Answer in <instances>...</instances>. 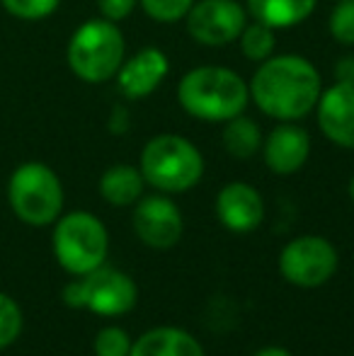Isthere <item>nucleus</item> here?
Segmentation results:
<instances>
[{
    "label": "nucleus",
    "instance_id": "26",
    "mask_svg": "<svg viewBox=\"0 0 354 356\" xmlns=\"http://www.w3.org/2000/svg\"><path fill=\"white\" fill-rule=\"evenodd\" d=\"M63 303L68 308H86V289H83V279L81 282H71L63 289Z\"/></svg>",
    "mask_w": 354,
    "mask_h": 356
},
{
    "label": "nucleus",
    "instance_id": "14",
    "mask_svg": "<svg viewBox=\"0 0 354 356\" xmlns=\"http://www.w3.org/2000/svg\"><path fill=\"white\" fill-rule=\"evenodd\" d=\"M216 216L233 233H250L265 218V202L255 187L231 182L216 194Z\"/></svg>",
    "mask_w": 354,
    "mask_h": 356
},
{
    "label": "nucleus",
    "instance_id": "3",
    "mask_svg": "<svg viewBox=\"0 0 354 356\" xmlns=\"http://www.w3.org/2000/svg\"><path fill=\"white\" fill-rule=\"evenodd\" d=\"M127 58V39L117 22L104 17L86 19L71 34L66 47V63L78 80L88 85H102L114 80Z\"/></svg>",
    "mask_w": 354,
    "mask_h": 356
},
{
    "label": "nucleus",
    "instance_id": "17",
    "mask_svg": "<svg viewBox=\"0 0 354 356\" xmlns=\"http://www.w3.org/2000/svg\"><path fill=\"white\" fill-rule=\"evenodd\" d=\"M141 170L134 165H112L99 177V197L112 207H131L143 197Z\"/></svg>",
    "mask_w": 354,
    "mask_h": 356
},
{
    "label": "nucleus",
    "instance_id": "22",
    "mask_svg": "<svg viewBox=\"0 0 354 356\" xmlns=\"http://www.w3.org/2000/svg\"><path fill=\"white\" fill-rule=\"evenodd\" d=\"M22 310H19L17 300L0 291V349L17 342L19 332H22Z\"/></svg>",
    "mask_w": 354,
    "mask_h": 356
},
{
    "label": "nucleus",
    "instance_id": "18",
    "mask_svg": "<svg viewBox=\"0 0 354 356\" xmlns=\"http://www.w3.org/2000/svg\"><path fill=\"white\" fill-rule=\"evenodd\" d=\"M262 141H265L262 129L257 127V122L246 117V114H238V117L223 122L221 143L231 158H236V160L255 158L262 150Z\"/></svg>",
    "mask_w": 354,
    "mask_h": 356
},
{
    "label": "nucleus",
    "instance_id": "2",
    "mask_svg": "<svg viewBox=\"0 0 354 356\" xmlns=\"http://www.w3.org/2000/svg\"><path fill=\"white\" fill-rule=\"evenodd\" d=\"M177 102L192 119L223 124L246 112L250 90L233 68L199 66L184 73L177 83Z\"/></svg>",
    "mask_w": 354,
    "mask_h": 356
},
{
    "label": "nucleus",
    "instance_id": "4",
    "mask_svg": "<svg viewBox=\"0 0 354 356\" xmlns=\"http://www.w3.org/2000/svg\"><path fill=\"white\" fill-rule=\"evenodd\" d=\"M138 170L158 192L179 194L202 179L204 158L189 138L179 134H158L143 145Z\"/></svg>",
    "mask_w": 354,
    "mask_h": 356
},
{
    "label": "nucleus",
    "instance_id": "12",
    "mask_svg": "<svg viewBox=\"0 0 354 356\" xmlns=\"http://www.w3.org/2000/svg\"><path fill=\"white\" fill-rule=\"evenodd\" d=\"M318 127L330 143L354 150V83L335 80L330 88H323L316 104Z\"/></svg>",
    "mask_w": 354,
    "mask_h": 356
},
{
    "label": "nucleus",
    "instance_id": "10",
    "mask_svg": "<svg viewBox=\"0 0 354 356\" xmlns=\"http://www.w3.org/2000/svg\"><path fill=\"white\" fill-rule=\"evenodd\" d=\"M83 289H86V308L104 318L129 313L138 298L134 279L104 264L83 277Z\"/></svg>",
    "mask_w": 354,
    "mask_h": 356
},
{
    "label": "nucleus",
    "instance_id": "30",
    "mask_svg": "<svg viewBox=\"0 0 354 356\" xmlns=\"http://www.w3.org/2000/svg\"><path fill=\"white\" fill-rule=\"evenodd\" d=\"M335 3H337V0H335Z\"/></svg>",
    "mask_w": 354,
    "mask_h": 356
},
{
    "label": "nucleus",
    "instance_id": "19",
    "mask_svg": "<svg viewBox=\"0 0 354 356\" xmlns=\"http://www.w3.org/2000/svg\"><path fill=\"white\" fill-rule=\"evenodd\" d=\"M238 44H241V51L248 61L252 63H262L267 61L269 56H274V47H277V29L269 27L265 22H248L243 27L241 37H238Z\"/></svg>",
    "mask_w": 354,
    "mask_h": 356
},
{
    "label": "nucleus",
    "instance_id": "25",
    "mask_svg": "<svg viewBox=\"0 0 354 356\" xmlns=\"http://www.w3.org/2000/svg\"><path fill=\"white\" fill-rule=\"evenodd\" d=\"M138 5V0H97L99 17L109 19V22H122L134 13V8Z\"/></svg>",
    "mask_w": 354,
    "mask_h": 356
},
{
    "label": "nucleus",
    "instance_id": "21",
    "mask_svg": "<svg viewBox=\"0 0 354 356\" xmlns=\"http://www.w3.org/2000/svg\"><path fill=\"white\" fill-rule=\"evenodd\" d=\"M3 10L22 22H39V19L51 17L58 10L61 0H0Z\"/></svg>",
    "mask_w": 354,
    "mask_h": 356
},
{
    "label": "nucleus",
    "instance_id": "16",
    "mask_svg": "<svg viewBox=\"0 0 354 356\" xmlns=\"http://www.w3.org/2000/svg\"><path fill=\"white\" fill-rule=\"evenodd\" d=\"M246 3L252 19L274 29H291L311 17L318 0H246Z\"/></svg>",
    "mask_w": 354,
    "mask_h": 356
},
{
    "label": "nucleus",
    "instance_id": "28",
    "mask_svg": "<svg viewBox=\"0 0 354 356\" xmlns=\"http://www.w3.org/2000/svg\"><path fill=\"white\" fill-rule=\"evenodd\" d=\"M255 356H291V354L282 347H267V349H262V352H257Z\"/></svg>",
    "mask_w": 354,
    "mask_h": 356
},
{
    "label": "nucleus",
    "instance_id": "8",
    "mask_svg": "<svg viewBox=\"0 0 354 356\" xmlns=\"http://www.w3.org/2000/svg\"><path fill=\"white\" fill-rule=\"evenodd\" d=\"M279 269L289 284L298 289H316L335 274L337 252L330 240L321 235H301L282 250Z\"/></svg>",
    "mask_w": 354,
    "mask_h": 356
},
{
    "label": "nucleus",
    "instance_id": "9",
    "mask_svg": "<svg viewBox=\"0 0 354 356\" xmlns=\"http://www.w3.org/2000/svg\"><path fill=\"white\" fill-rule=\"evenodd\" d=\"M184 220L177 204L166 194L141 197L134 209V230L138 240L153 250H170L182 238Z\"/></svg>",
    "mask_w": 354,
    "mask_h": 356
},
{
    "label": "nucleus",
    "instance_id": "6",
    "mask_svg": "<svg viewBox=\"0 0 354 356\" xmlns=\"http://www.w3.org/2000/svg\"><path fill=\"white\" fill-rule=\"evenodd\" d=\"M109 235L97 216L88 211H71L58 216L54 228V254L66 272L86 277L102 267L107 259Z\"/></svg>",
    "mask_w": 354,
    "mask_h": 356
},
{
    "label": "nucleus",
    "instance_id": "27",
    "mask_svg": "<svg viewBox=\"0 0 354 356\" xmlns=\"http://www.w3.org/2000/svg\"><path fill=\"white\" fill-rule=\"evenodd\" d=\"M335 75H337V80H352L354 83V54L347 58H342V61L337 63Z\"/></svg>",
    "mask_w": 354,
    "mask_h": 356
},
{
    "label": "nucleus",
    "instance_id": "1",
    "mask_svg": "<svg viewBox=\"0 0 354 356\" xmlns=\"http://www.w3.org/2000/svg\"><path fill=\"white\" fill-rule=\"evenodd\" d=\"M250 102L265 117L277 122H301L323 92V78L316 63L301 54H274L257 63L250 83Z\"/></svg>",
    "mask_w": 354,
    "mask_h": 356
},
{
    "label": "nucleus",
    "instance_id": "11",
    "mask_svg": "<svg viewBox=\"0 0 354 356\" xmlns=\"http://www.w3.org/2000/svg\"><path fill=\"white\" fill-rule=\"evenodd\" d=\"M168 73H170L168 54L158 47H143L134 56L124 58L114 80H117L119 92L136 102V99H146L148 95L156 92L163 80L168 78Z\"/></svg>",
    "mask_w": 354,
    "mask_h": 356
},
{
    "label": "nucleus",
    "instance_id": "13",
    "mask_svg": "<svg viewBox=\"0 0 354 356\" xmlns=\"http://www.w3.org/2000/svg\"><path fill=\"white\" fill-rule=\"evenodd\" d=\"M311 155V136L298 122H279L262 141V158L274 175H293Z\"/></svg>",
    "mask_w": 354,
    "mask_h": 356
},
{
    "label": "nucleus",
    "instance_id": "20",
    "mask_svg": "<svg viewBox=\"0 0 354 356\" xmlns=\"http://www.w3.org/2000/svg\"><path fill=\"white\" fill-rule=\"evenodd\" d=\"M328 32L342 47H354V0H337L332 5Z\"/></svg>",
    "mask_w": 354,
    "mask_h": 356
},
{
    "label": "nucleus",
    "instance_id": "24",
    "mask_svg": "<svg viewBox=\"0 0 354 356\" xmlns=\"http://www.w3.org/2000/svg\"><path fill=\"white\" fill-rule=\"evenodd\" d=\"M131 339L122 327H102L95 337V354L97 356H129Z\"/></svg>",
    "mask_w": 354,
    "mask_h": 356
},
{
    "label": "nucleus",
    "instance_id": "23",
    "mask_svg": "<svg viewBox=\"0 0 354 356\" xmlns=\"http://www.w3.org/2000/svg\"><path fill=\"white\" fill-rule=\"evenodd\" d=\"M138 5H141L143 13H146L153 22L175 24L179 19L187 17L194 0H138Z\"/></svg>",
    "mask_w": 354,
    "mask_h": 356
},
{
    "label": "nucleus",
    "instance_id": "5",
    "mask_svg": "<svg viewBox=\"0 0 354 356\" xmlns=\"http://www.w3.org/2000/svg\"><path fill=\"white\" fill-rule=\"evenodd\" d=\"M13 213L27 225L56 223L63 211V184L47 163L29 160L13 170L8 182Z\"/></svg>",
    "mask_w": 354,
    "mask_h": 356
},
{
    "label": "nucleus",
    "instance_id": "15",
    "mask_svg": "<svg viewBox=\"0 0 354 356\" xmlns=\"http://www.w3.org/2000/svg\"><path fill=\"white\" fill-rule=\"evenodd\" d=\"M129 356H204V349L184 330L156 327L131 344Z\"/></svg>",
    "mask_w": 354,
    "mask_h": 356
},
{
    "label": "nucleus",
    "instance_id": "29",
    "mask_svg": "<svg viewBox=\"0 0 354 356\" xmlns=\"http://www.w3.org/2000/svg\"><path fill=\"white\" fill-rule=\"evenodd\" d=\"M350 199H352V202H354V177L350 179Z\"/></svg>",
    "mask_w": 354,
    "mask_h": 356
},
{
    "label": "nucleus",
    "instance_id": "7",
    "mask_svg": "<svg viewBox=\"0 0 354 356\" xmlns=\"http://www.w3.org/2000/svg\"><path fill=\"white\" fill-rule=\"evenodd\" d=\"M184 24L194 44L221 49L238 42L248 24V10L238 0H194Z\"/></svg>",
    "mask_w": 354,
    "mask_h": 356
}]
</instances>
